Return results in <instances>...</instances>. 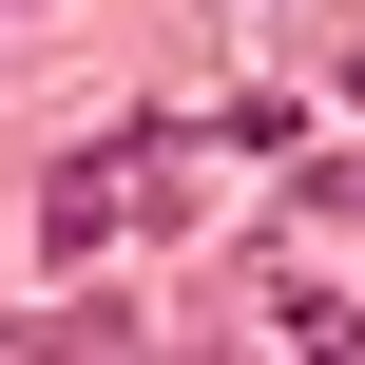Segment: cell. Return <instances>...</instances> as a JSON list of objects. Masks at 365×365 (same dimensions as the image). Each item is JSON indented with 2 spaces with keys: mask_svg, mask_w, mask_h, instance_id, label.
Returning a JSON list of instances; mask_svg holds the SVG:
<instances>
[{
  "mask_svg": "<svg viewBox=\"0 0 365 365\" xmlns=\"http://www.w3.org/2000/svg\"><path fill=\"white\" fill-rule=\"evenodd\" d=\"M38 231H58V250H115V231H135V135H115V154H58V173H38Z\"/></svg>",
  "mask_w": 365,
  "mask_h": 365,
  "instance_id": "6da1fadb",
  "label": "cell"
},
{
  "mask_svg": "<svg viewBox=\"0 0 365 365\" xmlns=\"http://www.w3.org/2000/svg\"><path fill=\"white\" fill-rule=\"evenodd\" d=\"M0 19H19V0H0Z\"/></svg>",
  "mask_w": 365,
  "mask_h": 365,
  "instance_id": "7a4b0ae2",
  "label": "cell"
}]
</instances>
